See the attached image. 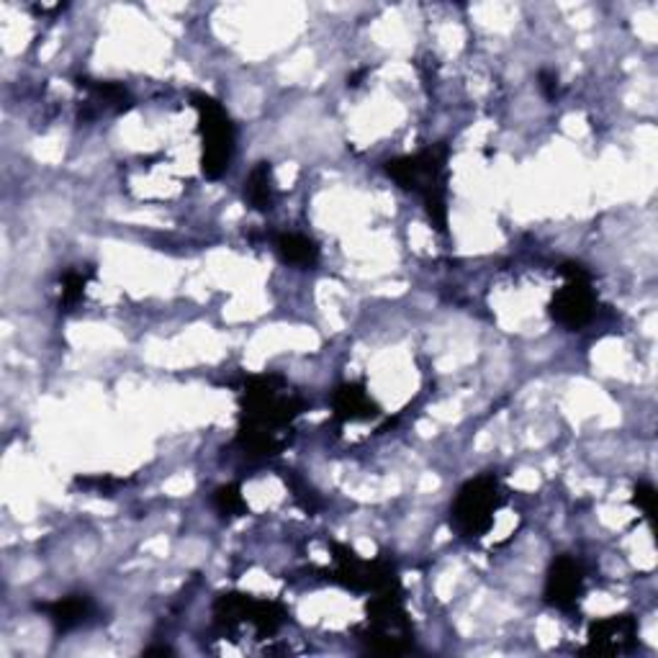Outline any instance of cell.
Instances as JSON below:
<instances>
[{
	"label": "cell",
	"mask_w": 658,
	"mask_h": 658,
	"mask_svg": "<svg viewBox=\"0 0 658 658\" xmlns=\"http://www.w3.org/2000/svg\"><path fill=\"white\" fill-rule=\"evenodd\" d=\"M448 157L451 147L445 141L424 147L416 155H404L386 160L383 170L399 188L414 190L424 202L428 216L440 235L448 232Z\"/></svg>",
	"instance_id": "cell-2"
},
{
	"label": "cell",
	"mask_w": 658,
	"mask_h": 658,
	"mask_svg": "<svg viewBox=\"0 0 658 658\" xmlns=\"http://www.w3.org/2000/svg\"><path fill=\"white\" fill-rule=\"evenodd\" d=\"M302 410V399L288 394L286 381L276 373L249 376L239 396L237 445L253 458L278 455L288 443L286 432Z\"/></svg>",
	"instance_id": "cell-1"
},
{
	"label": "cell",
	"mask_w": 658,
	"mask_h": 658,
	"mask_svg": "<svg viewBox=\"0 0 658 658\" xmlns=\"http://www.w3.org/2000/svg\"><path fill=\"white\" fill-rule=\"evenodd\" d=\"M214 510L222 514V518H243L247 512V502L243 497V489L239 484H224L214 491Z\"/></svg>",
	"instance_id": "cell-14"
},
{
	"label": "cell",
	"mask_w": 658,
	"mask_h": 658,
	"mask_svg": "<svg viewBox=\"0 0 658 658\" xmlns=\"http://www.w3.org/2000/svg\"><path fill=\"white\" fill-rule=\"evenodd\" d=\"M585 569L573 556H556L546 577V602L561 612H577L585 597Z\"/></svg>",
	"instance_id": "cell-7"
},
{
	"label": "cell",
	"mask_w": 658,
	"mask_h": 658,
	"mask_svg": "<svg viewBox=\"0 0 658 658\" xmlns=\"http://www.w3.org/2000/svg\"><path fill=\"white\" fill-rule=\"evenodd\" d=\"M381 414V406L373 402L369 389L363 383L350 381L337 386L335 396H332V416L340 424L350 422H371Z\"/></svg>",
	"instance_id": "cell-9"
},
{
	"label": "cell",
	"mask_w": 658,
	"mask_h": 658,
	"mask_svg": "<svg viewBox=\"0 0 658 658\" xmlns=\"http://www.w3.org/2000/svg\"><path fill=\"white\" fill-rule=\"evenodd\" d=\"M504 504L507 494L502 481L494 473H481L458 489L451 507V524L461 538L479 540L494 528L497 512Z\"/></svg>",
	"instance_id": "cell-3"
},
{
	"label": "cell",
	"mask_w": 658,
	"mask_h": 658,
	"mask_svg": "<svg viewBox=\"0 0 658 658\" xmlns=\"http://www.w3.org/2000/svg\"><path fill=\"white\" fill-rule=\"evenodd\" d=\"M276 249L283 263L296 265V268H314L320 263V245L314 243L312 237L298 235V232H286V235H278Z\"/></svg>",
	"instance_id": "cell-13"
},
{
	"label": "cell",
	"mask_w": 658,
	"mask_h": 658,
	"mask_svg": "<svg viewBox=\"0 0 658 658\" xmlns=\"http://www.w3.org/2000/svg\"><path fill=\"white\" fill-rule=\"evenodd\" d=\"M198 114V135H202V170L208 180L222 178L229 170L232 155H235V124H232L227 108L214 96L194 94L190 96Z\"/></svg>",
	"instance_id": "cell-4"
},
{
	"label": "cell",
	"mask_w": 658,
	"mask_h": 658,
	"mask_svg": "<svg viewBox=\"0 0 658 658\" xmlns=\"http://www.w3.org/2000/svg\"><path fill=\"white\" fill-rule=\"evenodd\" d=\"M656 497L658 494L651 484H638L632 489V504H636L648 520L656 518Z\"/></svg>",
	"instance_id": "cell-16"
},
{
	"label": "cell",
	"mask_w": 658,
	"mask_h": 658,
	"mask_svg": "<svg viewBox=\"0 0 658 658\" xmlns=\"http://www.w3.org/2000/svg\"><path fill=\"white\" fill-rule=\"evenodd\" d=\"M214 618L216 625H222L227 630L239 628V625H253L257 636L268 638L283 628V622L288 620V610L281 602L255 599L253 595H243V591H232V595H222L216 599Z\"/></svg>",
	"instance_id": "cell-5"
},
{
	"label": "cell",
	"mask_w": 658,
	"mask_h": 658,
	"mask_svg": "<svg viewBox=\"0 0 658 658\" xmlns=\"http://www.w3.org/2000/svg\"><path fill=\"white\" fill-rule=\"evenodd\" d=\"M558 273L566 278V283L551 298V316L566 330L587 327L597 310L591 273L581 263H563Z\"/></svg>",
	"instance_id": "cell-6"
},
{
	"label": "cell",
	"mask_w": 658,
	"mask_h": 658,
	"mask_svg": "<svg viewBox=\"0 0 658 658\" xmlns=\"http://www.w3.org/2000/svg\"><path fill=\"white\" fill-rule=\"evenodd\" d=\"M538 80H540V90H543V96L548 98V101H553V98L558 96V88H561L558 86V75L551 70H540Z\"/></svg>",
	"instance_id": "cell-17"
},
{
	"label": "cell",
	"mask_w": 658,
	"mask_h": 658,
	"mask_svg": "<svg viewBox=\"0 0 658 658\" xmlns=\"http://www.w3.org/2000/svg\"><path fill=\"white\" fill-rule=\"evenodd\" d=\"M638 644V620L632 615H610L595 620L587 632V654L620 656Z\"/></svg>",
	"instance_id": "cell-8"
},
{
	"label": "cell",
	"mask_w": 658,
	"mask_h": 658,
	"mask_svg": "<svg viewBox=\"0 0 658 658\" xmlns=\"http://www.w3.org/2000/svg\"><path fill=\"white\" fill-rule=\"evenodd\" d=\"M94 278V273H82V271H68L62 278V298L60 306H75L86 296V286L88 281Z\"/></svg>",
	"instance_id": "cell-15"
},
{
	"label": "cell",
	"mask_w": 658,
	"mask_h": 658,
	"mask_svg": "<svg viewBox=\"0 0 658 658\" xmlns=\"http://www.w3.org/2000/svg\"><path fill=\"white\" fill-rule=\"evenodd\" d=\"M78 88L86 90L90 96V104H94L98 111H111V114H124L129 111L135 101H131L129 90L119 86L114 80H90V78H78Z\"/></svg>",
	"instance_id": "cell-11"
},
{
	"label": "cell",
	"mask_w": 658,
	"mask_h": 658,
	"mask_svg": "<svg viewBox=\"0 0 658 658\" xmlns=\"http://www.w3.org/2000/svg\"><path fill=\"white\" fill-rule=\"evenodd\" d=\"M39 610L47 612V618L55 625L57 632H70L94 618L96 605L88 595H68L52 605H39Z\"/></svg>",
	"instance_id": "cell-10"
},
{
	"label": "cell",
	"mask_w": 658,
	"mask_h": 658,
	"mask_svg": "<svg viewBox=\"0 0 658 658\" xmlns=\"http://www.w3.org/2000/svg\"><path fill=\"white\" fill-rule=\"evenodd\" d=\"M245 202L261 214H268L273 204H276V180H273L271 163H257L253 173L247 175Z\"/></svg>",
	"instance_id": "cell-12"
}]
</instances>
